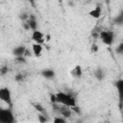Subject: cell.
<instances>
[{
	"label": "cell",
	"instance_id": "obj_1",
	"mask_svg": "<svg viewBox=\"0 0 123 123\" xmlns=\"http://www.w3.org/2000/svg\"><path fill=\"white\" fill-rule=\"evenodd\" d=\"M55 95V103H59L61 105L63 106H67V107H74L76 106V100L75 97L72 96L69 93H65L62 91H59L57 93L54 94Z\"/></svg>",
	"mask_w": 123,
	"mask_h": 123
},
{
	"label": "cell",
	"instance_id": "obj_2",
	"mask_svg": "<svg viewBox=\"0 0 123 123\" xmlns=\"http://www.w3.org/2000/svg\"><path fill=\"white\" fill-rule=\"evenodd\" d=\"M53 110L55 111L56 113H58V115H62L66 119L73 114V111L70 107L63 106L59 103H53Z\"/></svg>",
	"mask_w": 123,
	"mask_h": 123
},
{
	"label": "cell",
	"instance_id": "obj_3",
	"mask_svg": "<svg viewBox=\"0 0 123 123\" xmlns=\"http://www.w3.org/2000/svg\"><path fill=\"white\" fill-rule=\"evenodd\" d=\"M98 37H100L101 41L107 45V46H111L112 45L113 41H114V33L111 30H104V31H100Z\"/></svg>",
	"mask_w": 123,
	"mask_h": 123
},
{
	"label": "cell",
	"instance_id": "obj_4",
	"mask_svg": "<svg viewBox=\"0 0 123 123\" xmlns=\"http://www.w3.org/2000/svg\"><path fill=\"white\" fill-rule=\"evenodd\" d=\"M14 116L11 109L0 108V123H12Z\"/></svg>",
	"mask_w": 123,
	"mask_h": 123
},
{
	"label": "cell",
	"instance_id": "obj_5",
	"mask_svg": "<svg viewBox=\"0 0 123 123\" xmlns=\"http://www.w3.org/2000/svg\"><path fill=\"white\" fill-rule=\"evenodd\" d=\"M12 91L9 87L7 86H3L0 87V101L4 102L5 104L11 106L12 105Z\"/></svg>",
	"mask_w": 123,
	"mask_h": 123
},
{
	"label": "cell",
	"instance_id": "obj_6",
	"mask_svg": "<svg viewBox=\"0 0 123 123\" xmlns=\"http://www.w3.org/2000/svg\"><path fill=\"white\" fill-rule=\"evenodd\" d=\"M32 40L35 43H39V44H43L45 37H44V34L42 32H40L39 30H34L32 31V35H31Z\"/></svg>",
	"mask_w": 123,
	"mask_h": 123
},
{
	"label": "cell",
	"instance_id": "obj_7",
	"mask_svg": "<svg viewBox=\"0 0 123 123\" xmlns=\"http://www.w3.org/2000/svg\"><path fill=\"white\" fill-rule=\"evenodd\" d=\"M42 51H43V47H42V44H39V43H33L32 44V52H33V55L37 58L40 57L41 54H42Z\"/></svg>",
	"mask_w": 123,
	"mask_h": 123
},
{
	"label": "cell",
	"instance_id": "obj_8",
	"mask_svg": "<svg viewBox=\"0 0 123 123\" xmlns=\"http://www.w3.org/2000/svg\"><path fill=\"white\" fill-rule=\"evenodd\" d=\"M26 22L29 25L30 30L34 31V30H37V18H36V16L34 14H30L29 17H28V19L26 20Z\"/></svg>",
	"mask_w": 123,
	"mask_h": 123
},
{
	"label": "cell",
	"instance_id": "obj_9",
	"mask_svg": "<svg viewBox=\"0 0 123 123\" xmlns=\"http://www.w3.org/2000/svg\"><path fill=\"white\" fill-rule=\"evenodd\" d=\"M70 74L73 78H80L82 75H83V70H82V67L81 65H75L74 68L70 71Z\"/></svg>",
	"mask_w": 123,
	"mask_h": 123
},
{
	"label": "cell",
	"instance_id": "obj_10",
	"mask_svg": "<svg viewBox=\"0 0 123 123\" xmlns=\"http://www.w3.org/2000/svg\"><path fill=\"white\" fill-rule=\"evenodd\" d=\"M26 47L24 45H19V46H16L13 50H12V54L13 56L15 57H20V56H24V53L26 51Z\"/></svg>",
	"mask_w": 123,
	"mask_h": 123
},
{
	"label": "cell",
	"instance_id": "obj_11",
	"mask_svg": "<svg viewBox=\"0 0 123 123\" xmlns=\"http://www.w3.org/2000/svg\"><path fill=\"white\" fill-rule=\"evenodd\" d=\"M91 17H93V18H99L100 16H101V14H102V9H101V7L100 6H97V7H95L93 10H91L90 12H89V13H88Z\"/></svg>",
	"mask_w": 123,
	"mask_h": 123
},
{
	"label": "cell",
	"instance_id": "obj_12",
	"mask_svg": "<svg viewBox=\"0 0 123 123\" xmlns=\"http://www.w3.org/2000/svg\"><path fill=\"white\" fill-rule=\"evenodd\" d=\"M41 76L46 78V79H52L55 77V71L53 69H50V68H46V69H43L41 72H40Z\"/></svg>",
	"mask_w": 123,
	"mask_h": 123
},
{
	"label": "cell",
	"instance_id": "obj_13",
	"mask_svg": "<svg viewBox=\"0 0 123 123\" xmlns=\"http://www.w3.org/2000/svg\"><path fill=\"white\" fill-rule=\"evenodd\" d=\"M94 77L98 80V81H102L105 77V73L103 71V69L101 68H97L95 71H94Z\"/></svg>",
	"mask_w": 123,
	"mask_h": 123
},
{
	"label": "cell",
	"instance_id": "obj_14",
	"mask_svg": "<svg viewBox=\"0 0 123 123\" xmlns=\"http://www.w3.org/2000/svg\"><path fill=\"white\" fill-rule=\"evenodd\" d=\"M115 86H116V88H117V90H118V93H119L120 96H121L122 93H123V80L119 79V80L115 83Z\"/></svg>",
	"mask_w": 123,
	"mask_h": 123
},
{
	"label": "cell",
	"instance_id": "obj_15",
	"mask_svg": "<svg viewBox=\"0 0 123 123\" xmlns=\"http://www.w3.org/2000/svg\"><path fill=\"white\" fill-rule=\"evenodd\" d=\"M54 123H65L66 122V118L62 116V115H58L54 118Z\"/></svg>",
	"mask_w": 123,
	"mask_h": 123
},
{
	"label": "cell",
	"instance_id": "obj_16",
	"mask_svg": "<svg viewBox=\"0 0 123 123\" xmlns=\"http://www.w3.org/2000/svg\"><path fill=\"white\" fill-rule=\"evenodd\" d=\"M34 107H35V109H36L39 113H44V112H45V109H44L40 104H35Z\"/></svg>",
	"mask_w": 123,
	"mask_h": 123
},
{
	"label": "cell",
	"instance_id": "obj_17",
	"mask_svg": "<svg viewBox=\"0 0 123 123\" xmlns=\"http://www.w3.org/2000/svg\"><path fill=\"white\" fill-rule=\"evenodd\" d=\"M16 62L18 63H25L26 62V57L24 56H20V57H15V60H14Z\"/></svg>",
	"mask_w": 123,
	"mask_h": 123
},
{
	"label": "cell",
	"instance_id": "obj_18",
	"mask_svg": "<svg viewBox=\"0 0 123 123\" xmlns=\"http://www.w3.org/2000/svg\"><path fill=\"white\" fill-rule=\"evenodd\" d=\"M8 70H9V68H8V66H2V67H0V74L1 75H5L6 73H8Z\"/></svg>",
	"mask_w": 123,
	"mask_h": 123
},
{
	"label": "cell",
	"instance_id": "obj_19",
	"mask_svg": "<svg viewBox=\"0 0 123 123\" xmlns=\"http://www.w3.org/2000/svg\"><path fill=\"white\" fill-rule=\"evenodd\" d=\"M115 51L118 53V54H121L122 52H123V44L121 43V44H119L116 48H115Z\"/></svg>",
	"mask_w": 123,
	"mask_h": 123
},
{
	"label": "cell",
	"instance_id": "obj_20",
	"mask_svg": "<svg viewBox=\"0 0 123 123\" xmlns=\"http://www.w3.org/2000/svg\"><path fill=\"white\" fill-rule=\"evenodd\" d=\"M28 17H29V15H28L26 12H23V13L20 14V19L23 20V21H26V20L28 19Z\"/></svg>",
	"mask_w": 123,
	"mask_h": 123
},
{
	"label": "cell",
	"instance_id": "obj_21",
	"mask_svg": "<svg viewBox=\"0 0 123 123\" xmlns=\"http://www.w3.org/2000/svg\"><path fill=\"white\" fill-rule=\"evenodd\" d=\"M23 79H24V76H23V74H17V75L15 76V80H16L17 82L23 81Z\"/></svg>",
	"mask_w": 123,
	"mask_h": 123
},
{
	"label": "cell",
	"instance_id": "obj_22",
	"mask_svg": "<svg viewBox=\"0 0 123 123\" xmlns=\"http://www.w3.org/2000/svg\"><path fill=\"white\" fill-rule=\"evenodd\" d=\"M38 120H39L40 122H45V121H47L46 118H43V113H39V115H38Z\"/></svg>",
	"mask_w": 123,
	"mask_h": 123
},
{
	"label": "cell",
	"instance_id": "obj_23",
	"mask_svg": "<svg viewBox=\"0 0 123 123\" xmlns=\"http://www.w3.org/2000/svg\"><path fill=\"white\" fill-rule=\"evenodd\" d=\"M90 50H91V52H97V50H98V46H97L96 44H92Z\"/></svg>",
	"mask_w": 123,
	"mask_h": 123
},
{
	"label": "cell",
	"instance_id": "obj_24",
	"mask_svg": "<svg viewBox=\"0 0 123 123\" xmlns=\"http://www.w3.org/2000/svg\"><path fill=\"white\" fill-rule=\"evenodd\" d=\"M28 1H33V0H28Z\"/></svg>",
	"mask_w": 123,
	"mask_h": 123
}]
</instances>
